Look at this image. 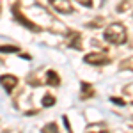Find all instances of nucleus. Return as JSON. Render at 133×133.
<instances>
[{
    "mask_svg": "<svg viewBox=\"0 0 133 133\" xmlns=\"http://www.w3.org/2000/svg\"><path fill=\"white\" fill-rule=\"evenodd\" d=\"M87 133H92V130H89V131H87ZM94 133H96V131H94ZM99 133H108V131H107V130L103 128V130H101V131H99Z\"/></svg>",
    "mask_w": 133,
    "mask_h": 133,
    "instance_id": "obj_15",
    "label": "nucleus"
},
{
    "mask_svg": "<svg viewBox=\"0 0 133 133\" xmlns=\"http://www.w3.org/2000/svg\"><path fill=\"white\" fill-rule=\"evenodd\" d=\"M12 16H14V20L18 21L20 25L27 27L29 30H32V32H39V30H41V29H39L37 25H34V23H32V21L29 20V18H25V16L21 14V11L18 9V5H14V7H12Z\"/></svg>",
    "mask_w": 133,
    "mask_h": 133,
    "instance_id": "obj_3",
    "label": "nucleus"
},
{
    "mask_svg": "<svg viewBox=\"0 0 133 133\" xmlns=\"http://www.w3.org/2000/svg\"><path fill=\"white\" fill-rule=\"evenodd\" d=\"M46 83L48 85H53V87H57V85H61V76L57 75L55 71H46Z\"/></svg>",
    "mask_w": 133,
    "mask_h": 133,
    "instance_id": "obj_8",
    "label": "nucleus"
},
{
    "mask_svg": "<svg viewBox=\"0 0 133 133\" xmlns=\"http://www.w3.org/2000/svg\"><path fill=\"white\" fill-rule=\"evenodd\" d=\"M0 85L7 92H12V89L18 85V78H16L14 75H2V76H0Z\"/></svg>",
    "mask_w": 133,
    "mask_h": 133,
    "instance_id": "obj_5",
    "label": "nucleus"
},
{
    "mask_svg": "<svg viewBox=\"0 0 133 133\" xmlns=\"http://www.w3.org/2000/svg\"><path fill=\"white\" fill-rule=\"evenodd\" d=\"M41 133H59V128H57V124H55V123H48L44 128H43Z\"/></svg>",
    "mask_w": 133,
    "mask_h": 133,
    "instance_id": "obj_10",
    "label": "nucleus"
},
{
    "mask_svg": "<svg viewBox=\"0 0 133 133\" xmlns=\"http://www.w3.org/2000/svg\"><path fill=\"white\" fill-rule=\"evenodd\" d=\"M66 46L73 50H80L82 48V36L78 32H69V37L66 39Z\"/></svg>",
    "mask_w": 133,
    "mask_h": 133,
    "instance_id": "obj_6",
    "label": "nucleus"
},
{
    "mask_svg": "<svg viewBox=\"0 0 133 133\" xmlns=\"http://www.w3.org/2000/svg\"><path fill=\"white\" fill-rule=\"evenodd\" d=\"M62 123H64V126H66V130L69 133H73V130H71V124H69V119H68V115H62Z\"/></svg>",
    "mask_w": 133,
    "mask_h": 133,
    "instance_id": "obj_12",
    "label": "nucleus"
},
{
    "mask_svg": "<svg viewBox=\"0 0 133 133\" xmlns=\"http://www.w3.org/2000/svg\"><path fill=\"white\" fill-rule=\"evenodd\" d=\"M18 46H0V53H18Z\"/></svg>",
    "mask_w": 133,
    "mask_h": 133,
    "instance_id": "obj_11",
    "label": "nucleus"
},
{
    "mask_svg": "<svg viewBox=\"0 0 133 133\" xmlns=\"http://www.w3.org/2000/svg\"><path fill=\"white\" fill-rule=\"evenodd\" d=\"M83 61L87 62V64H91V66H107L108 62H110V57L107 55V53H99V51H92V53H87L85 57H83Z\"/></svg>",
    "mask_w": 133,
    "mask_h": 133,
    "instance_id": "obj_2",
    "label": "nucleus"
},
{
    "mask_svg": "<svg viewBox=\"0 0 133 133\" xmlns=\"http://www.w3.org/2000/svg\"><path fill=\"white\" fill-rule=\"evenodd\" d=\"M110 101L115 103V105H119V107H124V105H126V101H124V99H121V98H112Z\"/></svg>",
    "mask_w": 133,
    "mask_h": 133,
    "instance_id": "obj_13",
    "label": "nucleus"
},
{
    "mask_svg": "<svg viewBox=\"0 0 133 133\" xmlns=\"http://www.w3.org/2000/svg\"><path fill=\"white\" fill-rule=\"evenodd\" d=\"M105 41L110 43V44H115V46H121L128 41V32H126V27L123 23H110L107 29H105V34H103Z\"/></svg>",
    "mask_w": 133,
    "mask_h": 133,
    "instance_id": "obj_1",
    "label": "nucleus"
},
{
    "mask_svg": "<svg viewBox=\"0 0 133 133\" xmlns=\"http://www.w3.org/2000/svg\"><path fill=\"white\" fill-rule=\"evenodd\" d=\"M50 4L57 12H62V14H71L75 11L69 0H50Z\"/></svg>",
    "mask_w": 133,
    "mask_h": 133,
    "instance_id": "obj_4",
    "label": "nucleus"
},
{
    "mask_svg": "<svg viewBox=\"0 0 133 133\" xmlns=\"http://www.w3.org/2000/svg\"><path fill=\"white\" fill-rule=\"evenodd\" d=\"M75 2H78L80 5H85V7H91L92 5V0H75Z\"/></svg>",
    "mask_w": 133,
    "mask_h": 133,
    "instance_id": "obj_14",
    "label": "nucleus"
},
{
    "mask_svg": "<svg viewBox=\"0 0 133 133\" xmlns=\"http://www.w3.org/2000/svg\"><path fill=\"white\" fill-rule=\"evenodd\" d=\"M80 89H82V92H80V98H82V99H89V98H92V96L96 94L94 87H92L91 83H87V82L80 83Z\"/></svg>",
    "mask_w": 133,
    "mask_h": 133,
    "instance_id": "obj_7",
    "label": "nucleus"
},
{
    "mask_svg": "<svg viewBox=\"0 0 133 133\" xmlns=\"http://www.w3.org/2000/svg\"><path fill=\"white\" fill-rule=\"evenodd\" d=\"M41 105L44 108H46V107H53V105H55V98H53L51 94H44L43 99H41Z\"/></svg>",
    "mask_w": 133,
    "mask_h": 133,
    "instance_id": "obj_9",
    "label": "nucleus"
}]
</instances>
